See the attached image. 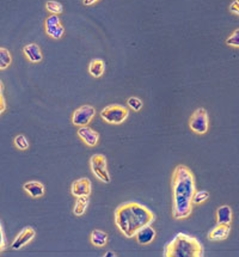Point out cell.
<instances>
[{
	"mask_svg": "<svg viewBox=\"0 0 239 257\" xmlns=\"http://www.w3.org/2000/svg\"><path fill=\"white\" fill-rule=\"evenodd\" d=\"M35 236H36L35 228L32 227V226H25L24 228H22L21 232L17 234V237L15 238V241H13L12 245H11V248H12L13 250H21L22 248L25 247V245L29 244V243L35 238Z\"/></svg>",
	"mask_w": 239,
	"mask_h": 257,
	"instance_id": "obj_9",
	"label": "cell"
},
{
	"mask_svg": "<svg viewBox=\"0 0 239 257\" xmlns=\"http://www.w3.org/2000/svg\"><path fill=\"white\" fill-rule=\"evenodd\" d=\"M209 199V191L207 190H196L195 195H194V203L195 205H200V203L207 201Z\"/></svg>",
	"mask_w": 239,
	"mask_h": 257,
	"instance_id": "obj_25",
	"label": "cell"
},
{
	"mask_svg": "<svg viewBox=\"0 0 239 257\" xmlns=\"http://www.w3.org/2000/svg\"><path fill=\"white\" fill-rule=\"evenodd\" d=\"M230 232H231V224H218L208 232V239L212 242L225 241Z\"/></svg>",
	"mask_w": 239,
	"mask_h": 257,
	"instance_id": "obj_12",
	"label": "cell"
},
{
	"mask_svg": "<svg viewBox=\"0 0 239 257\" xmlns=\"http://www.w3.org/2000/svg\"><path fill=\"white\" fill-rule=\"evenodd\" d=\"M172 191V217L175 220L189 218L193 211L196 182L193 171L187 165L179 164L175 168L171 179Z\"/></svg>",
	"mask_w": 239,
	"mask_h": 257,
	"instance_id": "obj_1",
	"label": "cell"
},
{
	"mask_svg": "<svg viewBox=\"0 0 239 257\" xmlns=\"http://www.w3.org/2000/svg\"><path fill=\"white\" fill-rule=\"evenodd\" d=\"M96 115V109L91 104H84L80 108L75 109L72 115V123L77 127L88 126Z\"/></svg>",
	"mask_w": 239,
	"mask_h": 257,
	"instance_id": "obj_7",
	"label": "cell"
},
{
	"mask_svg": "<svg viewBox=\"0 0 239 257\" xmlns=\"http://www.w3.org/2000/svg\"><path fill=\"white\" fill-rule=\"evenodd\" d=\"M229 10H230V12L233 13V15L239 16V2L237 1V0H235V1H232L231 4H230Z\"/></svg>",
	"mask_w": 239,
	"mask_h": 257,
	"instance_id": "obj_26",
	"label": "cell"
},
{
	"mask_svg": "<svg viewBox=\"0 0 239 257\" xmlns=\"http://www.w3.org/2000/svg\"><path fill=\"white\" fill-rule=\"evenodd\" d=\"M90 168L97 180L103 183H110V172L106 169V158L104 154L96 153L90 158Z\"/></svg>",
	"mask_w": 239,
	"mask_h": 257,
	"instance_id": "obj_5",
	"label": "cell"
},
{
	"mask_svg": "<svg viewBox=\"0 0 239 257\" xmlns=\"http://www.w3.org/2000/svg\"><path fill=\"white\" fill-rule=\"evenodd\" d=\"M90 241L95 247L102 248L108 243V233L102 230H98V228H95L90 234Z\"/></svg>",
	"mask_w": 239,
	"mask_h": 257,
	"instance_id": "obj_18",
	"label": "cell"
},
{
	"mask_svg": "<svg viewBox=\"0 0 239 257\" xmlns=\"http://www.w3.org/2000/svg\"><path fill=\"white\" fill-rule=\"evenodd\" d=\"M156 236H157V233H156V231H154V228L152 227L151 225H147V226H145L143 228H141V230L137 233L136 239L139 244L147 245V244H151V243L154 241Z\"/></svg>",
	"mask_w": 239,
	"mask_h": 257,
	"instance_id": "obj_15",
	"label": "cell"
},
{
	"mask_svg": "<svg viewBox=\"0 0 239 257\" xmlns=\"http://www.w3.org/2000/svg\"><path fill=\"white\" fill-rule=\"evenodd\" d=\"M129 116L128 107L122 104H109L101 110V117L109 125H121Z\"/></svg>",
	"mask_w": 239,
	"mask_h": 257,
	"instance_id": "obj_4",
	"label": "cell"
},
{
	"mask_svg": "<svg viewBox=\"0 0 239 257\" xmlns=\"http://www.w3.org/2000/svg\"><path fill=\"white\" fill-rule=\"evenodd\" d=\"M225 43L229 47L239 48V28H237L229 37L225 39Z\"/></svg>",
	"mask_w": 239,
	"mask_h": 257,
	"instance_id": "obj_24",
	"label": "cell"
},
{
	"mask_svg": "<svg viewBox=\"0 0 239 257\" xmlns=\"http://www.w3.org/2000/svg\"><path fill=\"white\" fill-rule=\"evenodd\" d=\"M44 32L50 38L59 39L63 37L65 34V28L61 24L58 15H50L47 17L46 21H44Z\"/></svg>",
	"mask_w": 239,
	"mask_h": 257,
	"instance_id": "obj_8",
	"label": "cell"
},
{
	"mask_svg": "<svg viewBox=\"0 0 239 257\" xmlns=\"http://www.w3.org/2000/svg\"><path fill=\"white\" fill-rule=\"evenodd\" d=\"M24 191L29 196L34 197V199H38L42 197L46 193V187H44L43 183H41L40 181H28L23 184Z\"/></svg>",
	"mask_w": 239,
	"mask_h": 257,
	"instance_id": "obj_13",
	"label": "cell"
},
{
	"mask_svg": "<svg viewBox=\"0 0 239 257\" xmlns=\"http://www.w3.org/2000/svg\"><path fill=\"white\" fill-rule=\"evenodd\" d=\"M0 91H1V97H0V100H1V110H0V112H4V110L6 109V103H5L4 101V86H2V81H0Z\"/></svg>",
	"mask_w": 239,
	"mask_h": 257,
	"instance_id": "obj_28",
	"label": "cell"
},
{
	"mask_svg": "<svg viewBox=\"0 0 239 257\" xmlns=\"http://www.w3.org/2000/svg\"><path fill=\"white\" fill-rule=\"evenodd\" d=\"M165 257H204L202 243L191 234L179 232L164 247Z\"/></svg>",
	"mask_w": 239,
	"mask_h": 257,
	"instance_id": "obj_3",
	"label": "cell"
},
{
	"mask_svg": "<svg viewBox=\"0 0 239 257\" xmlns=\"http://www.w3.org/2000/svg\"><path fill=\"white\" fill-rule=\"evenodd\" d=\"M23 54L28 61L33 64H38L43 60V54L41 52V48L36 43H28L23 47Z\"/></svg>",
	"mask_w": 239,
	"mask_h": 257,
	"instance_id": "obj_14",
	"label": "cell"
},
{
	"mask_svg": "<svg viewBox=\"0 0 239 257\" xmlns=\"http://www.w3.org/2000/svg\"><path fill=\"white\" fill-rule=\"evenodd\" d=\"M89 203H90V197L89 196L77 197V201H75L74 207H73V214H74V216H77V217L84 216L86 210H88Z\"/></svg>",
	"mask_w": 239,
	"mask_h": 257,
	"instance_id": "obj_19",
	"label": "cell"
},
{
	"mask_svg": "<svg viewBox=\"0 0 239 257\" xmlns=\"http://www.w3.org/2000/svg\"><path fill=\"white\" fill-rule=\"evenodd\" d=\"M115 224L126 238H136L137 233L156 220V214L151 208L137 201L121 203L114 212Z\"/></svg>",
	"mask_w": 239,
	"mask_h": 257,
	"instance_id": "obj_2",
	"label": "cell"
},
{
	"mask_svg": "<svg viewBox=\"0 0 239 257\" xmlns=\"http://www.w3.org/2000/svg\"><path fill=\"white\" fill-rule=\"evenodd\" d=\"M127 104L133 111H140L143 107V102L140 100L139 97H137V96H132V97H129L127 101Z\"/></svg>",
	"mask_w": 239,
	"mask_h": 257,
	"instance_id": "obj_23",
	"label": "cell"
},
{
	"mask_svg": "<svg viewBox=\"0 0 239 257\" xmlns=\"http://www.w3.org/2000/svg\"><path fill=\"white\" fill-rule=\"evenodd\" d=\"M189 127L195 134L204 135L209 128V120H208V112L205 108H198L191 114L189 118Z\"/></svg>",
	"mask_w": 239,
	"mask_h": 257,
	"instance_id": "obj_6",
	"label": "cell"
},
{
	"mask_svg": "<svg viewBox=\"0 0 239 257\" xmlns=\"http://www.w3.org/2000/svg\"><path fill=\"white\" fill-rule=\"evenodd\" d=\"M233 213L230 206L223 205L216 210V221L218 224H231Z\"/></svg>",
	"mask_w": 239,
	"mask_h": 257,
	"instance_id": "obj_16",
	"label": "cell"
},
{
	"mask_svg": "<svg viewBox=\"0 0 239 257\" xmlns=\"http://www.w3.org/2000/svg\"><path fill=\"white\" fill-rule=\"evenodd\" d=\"M88 70L91 77L101 78L104 74V71H105V63L102 59H94V60L90 61Z\"/></svg>",
	"mask_w": 239,
	"mask_h": 257,
	"instance_id": "obj_17",
	"label": "cell"
},
{
	"mask_svg": "<svg viewBox=\"0 0 239 257\" xmlns=\"http://www.w3.org/2000/svg\"><path fill=\"white\" fill-rule=\"evenodd\" d=\"M11 63H12V56L8 49L5 47H0V70H6Z\"/></svg>",
	"mask_w": 239,
	"mask_h": 257,
	"instance_id": "obj_21",
	"label": "cell"
},
{
	"mask_svg": "<svg viewBox=\"0 0 239 257\" xmlns=\"http://www.w3.org/2000/svg\"><path fill=\"white\" fill-rule=\"evenodd\" d=\"M92 191L91 181L88 177H81V179L75 180L72 183L71 193L73 196L80 197V196H90Z\"/></svg>",
	"mask_w": 239,
	"mask_h": 257,
	"instance_id": "obj_10",
	"label": "cell"
},
{
	"mask_svg": "<svg viewBox=\"0 0 239 257\" xmlns=\"http://www.w3.org/2000/svg\"><path fill=\"white\" fill-rule=\"evenodd\" d=\"M44 6L50 15H60L64 12V5L56 0H47Z\"/></svg>",
	"mask_w": 239,
	"mask_h": 257,
	"instance_id": "obj_20",
	"label": "cell"
},
{
	"mask_svg": "<svg viewBox=\"0 0 239 257\" xmlns=\"http://www.w3.org/2000/svg\"><path fill=\"white\" fill-rule=\"evenodd\" d=\"M100 0H83V4L85 6H91V5H95L96 2H98Z\"/></svg>",
	"mask_w": 239,
	"mask_h": 257,
	"instance_id": "obj_29",
	"label": "cell"
},
{
	"mask_svg": "<svg viewBox=\"0 0 239 257\" xmlns=\"http://www.w3.org/2000/svg\"><path fill=\"white\" fill-rule=\"evenodd\" d=\"M105 257H115L116 256V254L112 253V251H108V253H105V255H104Z\"/></svg>",
	"mask_w": 239,
	"mask_h": 257,
	"instance_id": "obj_30",
	"label": "cell"
},
{
	"mask_svg": "<svg viewBox=\"0 0 239 257\" xmlns=\"http://www.w3.org/2000/svg\"><path fill=\"white\" fill-rule=\"evenodd\" d=\"M78 137L89 147H95L100 141V134L89 126H83L78 128Z\"/></svg>",
	"mask_w": 239,
	"mask_h": 257,
	"instance_id": "obj_11",
	"label": "cell"
},
{
	"mask_svg": "<svg viewBox=\"0 0 239 257\" xmlns=\"http://www.w3.org/2000/svg\"><path fill=\"white\" fill-rule=\"evenodd\" d=\"M13 144L21 151H25V149L29 148V140H28V138L24 134L16 135L15 139H13Z\"/></svg>",
	"mask_w": 239,
	"mask_h": 257,
	"instance_id": "obj_22",
	"label": "cell"
},
{
	"mask_svg": "<svg viewBox=\"0 0 239 257\" xmlns=\"http://www.w3.org/2000/svg\"><path fill=\"white\" fill-rule=\"evenodd\" d=\"M0 234H1V243H0V248H1V250H4L5 248H6V236L4 234V227H2V222L0 224Z\"/></svg>",
	"mask_w": 239,
	"mask_h": 257,
	"instance_id": "obj_27",
	"label": "cell"
},
{
	"mask_svg": "<svg viewBox=\"0 0 239 257\" xmlns=\"http://www.w3.org/2000/svg\"><path fill=\"white\" fill-rule=\"evenodd\" d=\"M237 1H238V2H239V0H237Z\"/></svg>",
	"mask_w": 239,
	"mask_h": 257,
	"instance_id": "obj_31",
	"label": "cell"
}]
</instances>
